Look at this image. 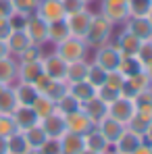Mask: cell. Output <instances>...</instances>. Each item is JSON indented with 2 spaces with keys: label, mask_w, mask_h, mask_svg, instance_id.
Segmentation results:
<instances>
[{
  "label": "cell",
  "mask_w": 152,
  "mask_h": 154,
  "mask_svg": "<svg viewBox=\"0 0 152 154\" xmlns=\"http://www.w3.org/2000/svg\"><path fill=\"white\" fill-rule=\"evenodd\" d=\"M23 31L27 33V38L31 40V44H36V46L48 44V21H44L40 15H29L25 19Z\"/></svg>",
  "instance_id": "cell-4"
},
{
  "label": "cell",
  "mask_w": 152,
  "mask_h": 154,
  "mask_svg": "<svg viewBox=\"0 0 152 154\" xmlns=\"http://www.w3.org/2000/svg\"><path fill=\"white\" fill-rule=\"evenodd\" d=\"M83 142H85V150H92V152H98V154L110 152V144L102 137V133L96 129V125L83 135Z\"/></svg>",
  "instance_id": "cell-21"
},
{
  "label": "cell",
  "mask_w": 152,
  "mask_h": 154,
  "mask_svg": "<svg viewBox=\"0 0 152 154\" xmlns=\"http://www.w3.org/2000/svg\"><path fill=\"white\" fill-rule=\"evenodd\" d=\"M13 2V8H15V13H19V15H36V11H38V2L40 0H11Z\"/></svg>",
  "instance_id": "cell-39"
},
{
  "label": "cell",
  "mask_w": 152,
  "mask_h": 154,
  "mask_svg": "<svg viewBox=\"0 0 152 154\" xmlns=\"http://www.w3.org/2000/svg\"><path fill=\"white\" fill-rule=\"evenodd\" d=\"M92 17H94V13H92L90 8H83V11H79V13L67 15L65 21H67V27H69L71 35L83 40L85 33H88V27H90V23H92Z\"/></svg>",
  "instance_id": "cell-6"
},
{
  "label": "cell",
  "mask_w": 152,
  "mask_h": 154,
  "mask_svg": "<svg viewBox=\"0 0 152 154\" xmlns=\"http://www.w3.org/2000/svg\"><path fill=\"white\" fill-rule=\"evenodd\" d=\"M85 150V142L83 135L67 131L60 140H58V154H81Z\"/></svg>",
  "instance_id": "cell-17"
},
{
  "label": "cell",
  "mask_w": 152,
  "mask_h": 154,
  "mask_svg": "<svg viewBox=\"0 0 152 154\" xmlns=\"http://www.w3.org/2000/svg\"><path fill=\"white\" fill-rule=\"evenodd\" d=\"M81 154H98V152H92V150H83Z\"/></svg>",
  "instance_id": "cell-57"
},
{
  "label": "cell",
  "mask_w": 152,
  "mask_h": 154,
  "mask_svg": "<svg viewBox=\"0 0 152 154\" xmlns=\"http://www.w3.org/2000/svg\"><path fill=\"white\" fill-rule=\"evenodd\" d=\"M40 125L42 129L46 131V135L50 137V140H60L65 133H67V123H65V115H60V112H52L48 115L46 119H40Z\"/></svg>",
  "instance_id": "cell-10"
},
{
  "label": "cell",
  "mask_w": 152,
  "mask_h": 154,
  "mask_svg": "<svg viewBox=\"0 0 152 154\" xmlns=\"http://www.w3.org/2000/svg\"><path fill=\"white\" fill-rule=\"evenodd\" d=\"M23 135H25V140H27V146H29V148H36V150H40V148L48 142V135H46V131L42 129L40 123H36L33 127L25 129Z\"/></svg>",
  "instance_id": "cell-27"
},
{
  "label": "cell",
  "mask_w": 152,
  "mask_h": 154,
  "mask_svg": "<svg viewBox=\"0 0 152 154\" xmlns=\"http://www.w3.org/2000/svg\"><path fill=\"white\" fill-rule=\"evenodd\" d=\"M36 15H40V17H42L44 21H48V23H52V21H60V19L67 17L60 0H40V2H38Z\"/></svg>",
  "instance_id": "cell-12"
},
{
  "label": "cell",
  "mask_w": 152,
  "mask_h": 154,
  "mask_svg": "<svg viewBox=\"0 0 152 154\" xmlns=\"http://www.w3.org/2000/svg\"><path fill=\"white\" fill-rule=\"evenodd\" d=\"M31 108H33V112H36L38 121H40V119H46L48 115H52V112L56 110L54 102H52V100H48L46 96H42V94H38V98L31 102Z\"/></svg>",
  "instance_id": "cell-34"
},
{
  "label": "cell",
  "mask_w": 152,
  "mask_h": 154,
  "mask_svg": "<svg viewBox=\"0 0 152 154\" xmlns=\"http://www.w3.org/2000/svg\"><path fill=\"white\" fill-rule=\"evenodd\" d=\"M54 106H56V112H60V115H69V112H75V110H79V108H81V104L77 102V100L71 96V94H69V92H67V94H65L58 102L54 104Z\"/></svg>",
  "instance_id": "cell-38"
},
{
  "label": "cell",
  "mask_w": 152,
  "mask_h": 154,
  "mask_svg": "<svg viewBox=\"0 0 152 154\" xmlns=\"http://www.w3.org/2000/svg\"><path fill=\"white\" fill-rule=\"evenodd\" d=\"M150 148H152V146H150Z\"/></svg>",
  "instance_id": "cell-61"
},
{
  "label": "cell",
  "mask_w": 152,
  "mask_h": 154,
  "mask_svg": "<svg viewBox=\"0 0 152 154\" xmlns=\"http://www.w3.org/2000/svg\"><path fill=\"white\" fill-rule=\"evenodd\" d=\"M71 35V31H69V27H67V21L65 19H60V21H52L48 23V42L50 44H60L63 40H67Z\"/></svg>",
  "instance_id": "cell-28"
},
{
  "label": "cell",
  "mask_w": 152,
  "mask_h": 154,
  "mask_svg": "<svg viewBox=\"0 0 152 154\" xmlns=\"http://www.w3.org/2000/svg\"><path fill=\"white\" fill-rule=\"evenodd\" d=\"M117 71L125 77H131V75H135V73H140V71H144V65L138 60V56H121Z\"/></svg>",
  "instance_id": "cell-33"
},
{
  "label": "cell",
  "mask_w": 152,
  "mask_h": 154,
  "mask_svg": "<svg viewBox=\"0 0 152 154\" xmlns=\"http://www.w3.org/2000/svg\"><path fill=\"white\" fill-rule=\"evenodd\" d=\"M96 96H98L104 104H110L121 96V92H119V90H113V88H108V85H100V88L96 90Z\"/></svg>",
  "instance_id": "cell-42"
},
{
  "label": "cell",
  "mask_w": 152,
  "mask_h": 154,
  "mask_svg": "<svg viewBox=\"0 0 152 154\" xmlns=\"http://www.w3.org/2000/svg\"><path fill=\"white\" fill-rule=\"evenodd\" d=\"M67 60H63L56 52L50 54H44L42 58V69H44V75H48L50 79H65L67 75Z\"/></svg>",
  "instance_id": "cell-9"
},
{
  "label": "cell",
  "mask_w": 152,
  "mask_h": 154,
  "mask_svg": "<svg viewBox=\"0 0 152 154\" xmlns=\"http://www.w3.org/2000/svg\"><path fill=\"white\" fill-rule=\"evenodd\" d=\"M88 69H90V60L81 58V60H73L67 65V75L65 81L67 83H75V81H83L88 77Z\"/></svg>",
  "instance_id": "cell-26"
},
{
  "label": "cell",
  "mask_w": 152,
  "mask_h": 154,
  "mask_svg": "<svg viewBox=\"0 0 152 154\" xmlns=\"http://www.w3.org/2000/svg\"><path fill=\"white\" fill-rule=\"evenodd\" d=\"M113 29H115V25L102 13H94L92 23L88 27V33H85L83 42L88 44V48H98L102 44H108L113 40Z\"/></svg>",
  "instance_id": "cell-1"
},
{
  "label": "cell",
  "mask_w": 152,
  "mask_h": 154,
  "mask_svg": "<svg viewBox=\"0 0 152 154\" xmlns=\"http://www.w3.org/2000/svg\"><path fill=\"white\" fill-rule=\"evenodd\" d=\"M123 81H125V75H121V73L115 69V71H108V73H106L104 85H108V88H113V90H119V92H121Z\"/></svg>",
  "instance_id": "cell-44"
},
{
  "label": "cell",
  "mask_w": 152,
  "mask_h": 154,
  "mask_svg": "<svg viewBox=\"0 0 152 154\" xmlns=\"http://www.w3.org/2000/svg\"><path fill=\"white\" fill-rule=\"evenodd\" d=\"M144 142L152 146V123L148 125V129H146V133H144Z\"/></svg>",
  "instance_id": "cell-51"
},
{
  "label": "cell",
  "mask_w": 152,
  "mask_h": 154,
  "mask_svg": "<svg viewBox=\"0 0 152 154\" xmlns=\"http://www.w3.org/2000/svg\"><path fill=\"white\" fill-rule=\"evenodd\" d=\"M27 46H31V40L27 38L23 29H13L11 35L6 38V48L11 52V56H17L19 52H23Z\"/></svg>",
  "instance_id": "cell-23"
},
{
  "label": "cell",
  "mask_w": 152,
  "mask_h": 154,
  "mask_svg": "<svg viewBox=\"0 0 152 154\" xmlns=\"http://www.w3.org/2000/svg\"><path fill=\"white\" fill-rule=\"evenodd\" d=\"M148 88H152L150 79L146 75V71H140V73H135V75H131V77H125V81L121 85V96L133 98L135 94H140V92H144Z\"/></svg>",
  "instance_id": "cell-8"
},
{
  "label": "cell",
  "mask_w": 152,
  "mask_h": 154,
  "mask_svg": "<svg viewBox=\"0 0 152 154\" xmlns=\"http://www.w3.org/2000/svg\"><path fill=\"white\" fill-rule=\"evenodd\" d=\"M25 15H19V13H13L8 17V23H11V29H23L25 27Z\"/></svg>",
  "instance_id": "cell-46"
},
{
  "label": "cell",
  "mask_w": 152,
  "mask_h": 154,
  "mask_svg": "<svg viewBox=\"0 0 152 154\" xmlns=\"http://www.w3.org/2000/svg\"><path fill=\"white\" fill-rule=\"evenodd\" d=\"M15 131H17V125H15L13 117L11 115H0V135L2 137H8Z\"/></svg>",
  "instance_id": "cell-43"
},
{
  "label": "cell",
  "mask_w": 152,
  "mask_h": 154,
  "mask_svg": "<svg viewBox=\"0 0 152 154\" xmlns=\"http://www.w3.org/2000/svg\"><path fill=\"white\" fill-rule=\"evenodd\" d=\"M11 117H13V121H15V125H17L19 131H25V129L33 127L36 123H40L31 106H21V104H19V106L13 110V115H11Z\"/></svg>",
  "instance_id": "cell-19"
},
{
  "label": "cell",
  "mask_w": 152,
  "mask_h": 154,
  "mask_svg": "<svg viewBox=\"0 0 152 154\" xmlns=\"http://www.w3.org/2000/svg\"><path fill=\"white\" fill-rule=\"evenodd\" d=\"M60 2H63V8H65V15H73V13L88 8V4L83 0H60Z\"/></svg>",
  "instance_id": "cell-45"
},
{
  "label": "cell",
  "mask_w": 152,
  "mask_h": 154,
  "mask_svg": "<svg viewBox=\"0 0 152 154\" xmlns=\"http://www.w3.org/2000/svg\"><path fill=\"white\" fill-rule=\"evenodd\" d=\"M113 44H115V48L121 52V56H135V52H138V48H140V40L133 35V33H129L125 27L110 40Z\"/></svg>",
  "instance_id": "cell-11"
},
{
  "label": "cell",
  "mask_w": 152,
  "mask_h": 154,
  "mask_svg": "<svg viewBox=\"0 0 152 154\" xmlns=\"http://www.w3.org/2000/svg\"><path fill=\"white\" fill-rule=\"evenodd\" d=\"M106 73L108 71H104V69H100L98 65H94V63H90V69H88V81L98 90L100 85H104V79H106Z\"/></svg>",
  "instance_id": "cell-40"
},
{
  "label": "cell",
  "mask_w": 152,
  "mask_h": 154,
  "mask_svg": "<svg viewBox=\"0 0 152 154\" xmlns=\"http://www.w3.org/2000/svg\"><path fill=\"white\" fill-rule=\"evenodd\" d=\"M44 54H46V52L42 50V46L31 44V46H27L23 52H19L15 58H17V63H38V60L44 58Z\"/></svg>",
  "instance_id": "cell-35"
},
{
  "label": "cell",
  "mask_w": 152,
  "mask_h": 154,
  "mask_svg": "<svg viewBox=\"0 0 152 154\" xmlns=\"http://www.w3.org/2000/svg\"><path fill=\"white\" fill-rule=\"evenodd\" d=\"M152 8V0H127L129 17H146Z\"/></svg>",
  "instance_id": "cell-37"
},
{
  "label": "cell",
  "mask_w": 152,
  "mask_h": 154,
  "mask_svg": "<svg viewBox=\"0 0 152 154\" xmlns=\"http://www.w3.org/2000/svg\"><path fill=\"white\" fill-rule=\"evenodd\" d=\"M135 112V104H133V98H125V96H119L115 102L108 104V117L117 119L119 123L127 125V121L133 117Z\"/></svg>",
  "instance_id": "cell-7"
},
{
  "label": "cell",
  "mask_w": 152,
  "mask_h": 154,
  "mask_svg": "<svg viewBox=\"0 0 152 154\" xmlns=\"http://www.w3.org/2000/svg\"><path fill=\"white\" fill-rule=\"evenodd\" d=\"M106 154H117V152H113V150H110V152H106Z\"/></svg>",
  "instance_id": "cell-59"
},
{
  "label": "cell",
  "mask_w": 152,
  "mask_h": 154,
  "mask_svg": "<svg viewBox=\"0 0 152 154\" xmlns=\"http://www.w3.org/2000/svg\"><path fill=\"white\" fill-rule=\"evenodd\" d=\"M135 56H138V60H140L144 67H148L152 63V40H144V42L140 44L138 52H135Z\"/></svg>",
  "instance_id": "cell-41"
},
{
  "label": "cell",
  "mask_w": 152,
  "mask_h": 154,
  "mask_svg": "<svg viewBox=\"0 0 152 154\" xmlns=\"http://www.w3.org/2000/svg\"><path fill=\"white\" fill-rule=\"evenodd\" d=\"M98 2H100V13L113 25H123L129 19L127 0H98Z\"/></svg>",
  "instance_id": "cell-5"
},
{
  "label": "cell",
  "mask_w": 152,
  "mask_h": 154,
  "mask_svg": "<svg viewBox=\"0 0 152 154\" xmlns=\"http://www.w3.org/2000/svg\"><path fill=\"white\" fill-rule=\"evenodd\" d=\"M119 60H121V52L115 48L113 42H108V44H102L98 48H94V56L90 63L98 65L104 71H115L119 67Z\"/></svg>",
  "instance_id": "cell-3"
},
{
  "label": "cell",
  "mask_w": 152,
  "mask_h": 154,
  "mask_svg": "<svg viewBox=\"0 0 152 154\" xmlns=\"http://www.w3.org/2000/svg\"><path fill=\"white\" fill-rule=\"evenodd\" d=\"M11 23H8V19H0V40H4L6 42V38L11 35Z\"/></svg>",
  "instance_id": "cell-49"
},
{
  "label": "cell",
  "mask_w": 152,
  "mask_h": 154,
  "mask_svg": "<svg viewBox=\"0 0 152 154\" xmlns=\"http://www.w3.org/2000/svg\"><path fill=\"white\" fill-rule=\"evenodd\" d=\"M131 154H152V148H150V144L142 142V144H140V146H138V148H135Z\"/></svg>",
  "instance_id": "cell-50"
},
{
  "label": "cell",
  "mask_w": 152,
  "mask_h": 154,
  "mask_svg": "<svg viewBox=\"0 0 152 154\" xmlns=\"http://www.w3.org/2000/svg\"><path fill=\"white\" fill-rule=\"evenodd\" d=\"M69 92V83L65 81V79H52L50 81V85L46 88V92L42 94V96H46L48 100H52V102L56 104L65 94Z\"/></svg>",
  "instance_id": "cell-32"
},
{
  "label": "cell",
  "mask_w": 152,
  "mask_h": 154,
  "mask_svg": "<svg viewBox=\"0 0 152 154\" xmlns=\"http://www.w3.org/2000/svg\"><path fill=\"white\" fill-rule=\"evenodd\" d=\"M0 154H6V137L0 135Z\"/></svg>",
  "instance_id": "cell-53"
},
{
  "label": "cell",
  "mask_w": 152,
  "mask_h": 154,
  "mask_svg": "<svg viewBox=\"0 0 152 154\" xmlns=\"http://www.w3.org/2000/svg\"><path fill=\"white\" fill-rule=\"evenodd\" d=\"M13 90H15L17 104H21V106H31V102L38 98V90L33 88V83L15 81V83H13Z\"/></svg>",
  "instance_id": "cell-22"
},
{
  "label": "cell",
  "mask_w": 152,
  "mask_h": 154,
  "mask_svg": "<svg viewBox=\"0 0 152 154\" xmlns=\"http://www.w3.org/2000/svg\"><path fill=\"white\" fill-rule=\"evenodd\" d=\"M29 150V146H27V140L25 135H23V131H15V133H11L8 137H6V154H25Z\"/></svg>",
  "instance_id": "cell-30"
},
{
  "label": "cell",
  "mask_w": 152,
  "mask_h": 154,
  "mask_svg": "<svg viewBox=\"0 0 152 154\" xmlns=\"http://www.w3.org/2000/svg\"><path fill=\"white\" fill-rule=\"evenodd\" d=\"M83 2H85V4H90V2H96V0H83Z\"/></svg>",
  "instance_id": "cell-58"
},
{
  "label": "cell",
  "mask_w": 152,
  "mask_h": 154,
  "mask_svg": "<svg viewBox=\"0 0 152 154\" xmlns=\"http://www.w3.org/2000/svg\"><path fill=\"white\" fill-rule=\"evenodd\" d=\"M13 13H15L13 2L11 0H0V19H8Z\"/></svg>",
  "instance_id": "cell-47"
},
{
  "label": "cell",
  "mask_w": 152,
  "mask_h": 154,
  "mask_svg": "<svg viewBox=\"0 0 152 154\" xmlns=\"http://www.w3.org/2000/svg\"><path fill=\"white\" fill-rule=\"evenodd\" d=\"M17 69H19V63L15 56H2L0 58V83L2 85H13L17 81Z\"/></svg>",
  "instance_id": "cell-20"
},
{
  "label": "cell",
  "mask_w": 152,
  "mask_h": 154,
  "mask_svg": "<svg viewBox=\"0 0 152 154\" xmlns=\"http://www.w3.org/2000/svg\"><path fill=\"white\" fill-rule=\"evenodd\" d=\"M146 17H148V21H150V25H152V8H150V13H148Z\"/></svg>",
  "instance_id": "cell-56"
},
{
  "label": "cell",
  "mask_w": 152,
  "mask_h": 154,
  "mask_svg": "<svg viewBox=\"0 0 152 154\" xmlns=\"http://www.w3.org/2000/svg\"><path fill=\"white\" fill-rule=\"evenodd\" d=\"M144 71H146V75H148V79H150V83H152V63L148 67H144Z\"/></svg>",
  "instance_id": "cell-54"
},
{
  "label": "cell",
  "mask_w": 152,
  "mask_h": 154,
  "mask_svg": "<svg viewBox=\"0 0 152 154\" xmlns=\"http://www.w3.org/2000/svg\"><path fill=\"white\" fill-rule=\"evenodd\" d=\"M2 88H4V85H2V83H0V90H2Z\"/></svg>",
  "instance_id": "cell-60"
},
{
  "label": "cell",
  "mask_w": 152,
  "mask_h": 154,
  "mask_svg": "<svg viewBox=\"0 0 152 154\" xmlns=\"http://www.w3.org/2000/svg\"><path fill=\"white\" fill-rule=\"evenodd\" d=\"M81 110L88 115V119L96 125L98 121H102L106 115H108V104H104L98 98V96H94V98H90V100H85V102L81 104Z\"/></svg>",
  "instance_id": "cell-18"
},
{
  "label": "cell",
  "mask_w": 152,
  "mask_h": 154,
  "mask_svg": "<svg viewBox=\"0 0 152 154\" xmlns=\"http://www.w3.org/2000/svg\"><path fill=\"white\" fill-rule=\"evenodd\" d=\"M17 98H15V90L13 85H4L0 90V115H13V110L17 108Z\"/></svg>",
  "instance_id": "cell-31"
},
{
  "label": "cell",
  "mask_w": 152,
  "mask_h": 154,
  "mask_svg": "<svg viewBox=\"0 0 152 154\" xmlns=\"http://www.w3.org/2000/svg\"><path fill=\"white\" fill-rule=\"evenodd\" d=\"M42 73H44V69H42V60H38V63H19V69H17V81L33 83Z\"/></svg>",
  "instance_id": "cell-25"
},
{
  "label": "cell",
  "mask_w": 152,
  "mask_h": 154,
  "mask_svg": "<svg viewBox=\"0 0 152 154\" xmlns=\"http://www.w3.org/2000/svg\"><path fill=\"white\" fill-rule=\"evenodd\" d=\"M69 94H71L79 104H83L85 100H90V98H94V96H96V88H94L88 79H83V81L69 83Z\"/></svg>",
  "instance_id": "cell-24"
},
{
  "label": "cell",
  "mask_w": 152,
  "mask_h": 154,
  "mask_svg": "<svg viewBox=\"0 0 152 154\" xmlns=\"http://www.w3.org/2000/svg\"><path fill=\"white\" fill-rule=\"evenodd\" d=\"M133 104H135V110L140 112H146V115H152V88L140 92L133 96Z\"/></svg>",
  "instance_id": "cell-36"
},
{
  "label": "cell",
  "mask_w": 152,
  "mask_h": 154,
  "mask_svg": "<svg viewBox=\"0 0 152 154\" xmlns=\"http://www.w3.org/2000/svg\"><path fill=\"white\" fill-rule=\"evenodd\" d=\"M44 154H58V140H50L48 137V142L40 148Z\"/></svg>",
  "instance_id": "cell-48"
},
{
  "label": "cell",
  "mask_w": 152,
  "mask_h": 154,
  "mask_svg": "<svg viewBox=\"0 0 152 154\" xmlns=\"http://www.w3.org/2000/svg\"><path fill=\"white\" fill-rule=\"evenodd\" d=\"M96 129L102 133V137L113 146V144L119 140V135L125 131V125H123V123H119L117 119H113V117H108V115H106L102 121L96 123Z\"/></svg>",
  "instance_id": "cell-13"
},
{
  "label": "cell",
  "mask_w": 152,
  "mask_h": 154,
  "mask_svg": "<svg viewBox=\"0 0 152 154\" xmlns=\"http://www.w3.org/2000/svg\"><path fill=\"white\" fill-rule=\"evenodd\" d=\"M65 123H67V131H71V133H79V135H85L90 129L94 127V123L88 119V115L79 108L75 112H69V115H65Z\"/></svg>",
  "instance_id": "cell-15"
},
{
  "label": "cell",
  "mask_w": 152,
  "mask_h": 154,
  "mask_svg": "<svg viewBox=\"0 0 152 154\" xmlns=\"http://www.w3.org/2000/svg\"><path fill=\"white\" fill-rule=\"evenodd\" d=\"M150 123H152V115H146V112L135 110V112H133V117L127 121L125 127L129 129V131H133V133H138V135H142V137H144V133H146V129H148Z\"/></svg>",
  "instance_id": "cell-29"
},
{
  "label": "cell",
  "mask_w": 152,
  "mask_h": 154,
  "mask_svg": "<svg viewBox=\"0 0 152 154\" xmlns=\"http://www.w3.org/2000/svg\"><path fill=\"white\" fill-rule=\"evenodd\" d=\"M25 154H44V152H42V150H36V148H29Z\"/></svg>",
  "instance_id": "cell-55"
},
{
  "label": "cell",
  "mask_w": 152,
  "mask_h": 154,
  "mask_svg": "<svg viewBox=\"0 0 152 154\" xmlns=\"http://www.w3.org/2000/svg\"><path fill=\"white\" fill-rule=\"evenodd\" d=\"M142 142H144L142 135H138V133H133V131H129V129L125 127V131L119 135V140L110 146V150L117 152V154H131Z\"/></svg>",
  "instance_id": "cell-14"
},
{
  "label": "cell",
  "mask_w": 152,
  "mask_h": 154,
  "mask_svg": "<svg viewBox=\"0 0 152 154\" xmlns=\"http://www.w3.org/2000/svg\"><path fill=\"white\" fill-rule=\"evenodd\" d=\"M88 44L81 40V38H75V35H69L67 40H63L60 44L54 46V52L67 60V63H73V60H81V58H88Z\"/></svg>",
  "instance_id": "cell-2"
},
{
  "label": "cell",
  "mask_w": 152,
  "mask_h": 154,
  "mask_svg": "<svg viewBox=\"0 0 152 154\" xmlns=\"http://www.w3.org/2000/svg\"><path fill=\"white\" fill-rule=\"evenodd\" d=\"M129 33H133L140 42L144 40H152V25L148 21V17H129L125 23H123Z\"/></svg>",
  "instance_id": "cell-16"
},
{
  "label": "cell",
  "mask_w": 152,
  "mask_h": 154,
  "mask_svg": "<svg viewBox=\"0 0 152 154\" xmlns=\"http://www.w3.org/2000/svg\"><path fill=\"white\" fill-rule=\"evenodd\" d=\"M8 54H11V52H8V48H6V42L0 40V58H2V56H8Z\"/></svg>",
  "instance_id": "cell-52"
}]
</instances>
